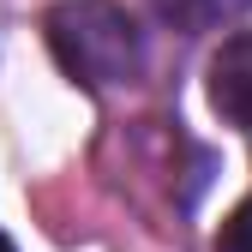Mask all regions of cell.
<instances>
[{
    "label": "cell",
    "mask_w": 252,
    "mask_h": 252,
    "mask_svg": "<svg viewBox=\"0 0 252 252\" xmlns=\"http://www.w3.org/2000/svg\"><path fill=\"white\" fill-rule=\"evenodd\" d=\"M60 72L84 90H120L144 72V30L114 0H60L42 18Z\"/></svg>",
    "instance_id": "cell-1"
},
{
    "label": "cell",
    "mask_w": 252,
    "mask_h": 252,
    "mask_svg": "<svg viewBox=\"0 0 252 252\" xmlns=\"http://www.w3.org/2000/svg\"><path fill=\"white\" fill-rule=\"evenodd\" d=\"M210 108L228 126H246L252 132V30L228 36L210 60Z\"/></svg>",
    "instance_id": "cell-2"
},
{
    "label": "cell",
    "mask_w": 252,
    "mask_h": 252,
    "mask_svg": "<svg viewBox=\"0 0 252 252\" xmlns=\"http://www.w3.org/2000/svg\"><path fill=\"white\" fill-rule=\"evenodd\" d=\"M174 30H216V24H234L240 12H252V0H156Z\"/></svg>",
    "instance_id": "cell-3"
},
{
    "label": "cell",
    "mask_w": 252,
    "mask_h": 252,
    "mask_svg": "<svg viewBox=\"0 0 252 252\" xmlns=\"http://www.w3.org/2000/svg\"><path fill=\"white\" fill-rule=\"evenodd\" d=\"M216 252H252V198H240V204L222 216V228H216Z\"/></svg>",
    "instance_id": "cell-4"
},
{
    "label": "cell",
    "mask_w": 252,
    "mask_h": 252,
    "mask_svg": "<svg viewBox=\"0 0 252 252\" xmlns=\"http://www.w3.org/2000/svg\"><path fill=\"white\" fill-rule=\"evenodd\" d=\"M0 252H18V246H12V240H6V234H0Z\"/></svg>",
    "instance_id": "cell-5"
}]
</instances>
